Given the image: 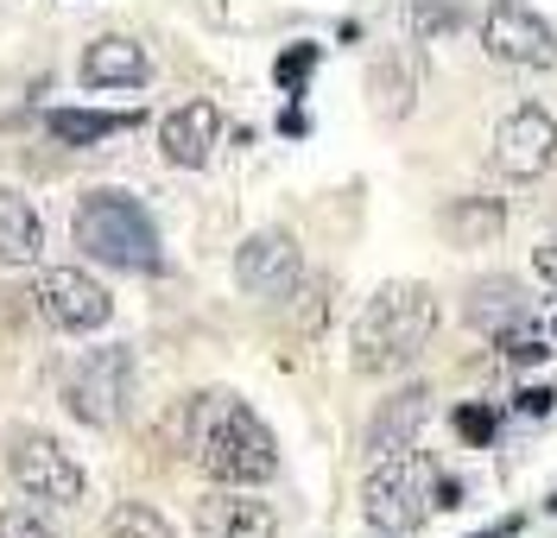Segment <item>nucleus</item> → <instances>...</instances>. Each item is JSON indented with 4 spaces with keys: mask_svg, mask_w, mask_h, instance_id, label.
Instances as JSON below:
<instances>
[{
    "mask_svg": "<svg viewBox=\"0 0 557 538\" xmlns=\"http://www.w3.org/2000/svg\"><path fill=\"white\" fill-rule=\"evenodd\" d=\"M177 425H184V456L222 488H260L278 475V443L247 399L190 393L177 405Z\"/></svg>",
    "mask_w": 557,
    "mask_h": 538,
    "instance_id": "nucleus-1",
    "label": "nucleus"
},
{
    "mask_svg": "<svg viewBox=\"0 0 557 538\" xmlns=\"http://www.w3.org/2000/svg\"><path fill=\"white\" fill-rule=\"evenodd\" d=\"M431 336H437V291L418 279H393L361 304V317L348 329V367L368 380H386L412 367L431 349Z\"/></svg>",
    "mask_w": 557,
    "mask_h": 538,
    "instance_id": "nucleus-2",
    "label": "nucleus"
},
{
    "mask_svg": "<svg viewBox=\"0 0 557 538\" xmlns=\"http://www.w3.org/2000/svg\"><path fill=\"white\" fill-rule=\"evenodd\" d=\"M70 235H76V248L89 253L96 266H114V273H165L159 222L127 190H83L76 210H70Z\"/></svg>",
    "mask_w": 557,
    "mask_h": 538,
    "instance_id": "nucleus-3",
    "label": "nucleus"
},
{
    "mask_svg": "<svg viewBox=\"0 0 557 538\" xmlns=\"http://www.w3.org/2000/svg\"><path fill=\"white\" fill-rule=\"evenodd\" d=\"M431 506H437V468L424 463L418 450L381 456V463L368 468V481H361V520H368L374 538L412 533Z\"/></svg>",
    "mask_w": 557,
    "mask_h": 538,
    "instance_id": "nucleus-4",
    "label": "nucleus"
},
{
    "mask_svg": "<svg viewBox=\"0 0 557 538\" xmlns=\"http://www.w3.org/2000/svg\"><path fill=\"white\" fill-rule=\"evenodd\" d=\"M127 399H134V349H127V342L89 349V355L64 374L70 418L89 425V430H114L127 418Z\"/></svg>",
    "mask_w": 557,
    "mask_h": 538,
    "instance_id": "nucleus-5",
    "label": "nucleus"
},
{
    "mask_svg": "<svg viewBox=\"0 0 557 538\" xmlns=\"http://www.w3.org/2000/svg\"><path fill=\"white\" fill-rule=\"evenodd\" d=\"M7 475L20 481V495L38 506H76L89 495V475L83 463L70 456L58 437H45V430H20L13 437V450H7Z\"/></svg>",
    "mask_w": 557,
    "mask_h": 538,
    "instance_id": "nucleus-6",
    "label": "nucleus"
},
{
    "mask_svg": "<svg viewBox=\"0 0 557 538\" xmlns=\"http://www.w3.org/2000/svg\"><path fill=\"white\" fill-rule=\"evenodd\" d=\"M482 45L494 64H513V71H557V33L552 20L525 0H494L482 13Z\"/></svg>",
    "mask_w": 557,
    "mask_h": 538,
    "instance_id": "nucleus-7",
    "label": "nucleus"
},
{
    "mask_svg": "<svg viewBox=\"0 0 557 538\" xmlns=\"http://www.w3.org/2000/svg\"><path fill=\"white\" fill-rule=\"evenodd\" d=\"M26 298H33V311L51 323V329H70V336L108 329V317H114L108 286H96V279L76 273V266H45L33 286H26Z\"/></svg>",
    "mask_w": 557,
    "mask_h": 538,
    "instance_id": "nucleus-8",
    "label": "nucleus"
},
{
    "mask_svg": "<svg viewBox=\"0 0 557 538\" xmlns=\"http://www.w3.org/2000/svg\"><path fill=\"white\" fill-rule=\"evenodd\" d=\"M235 286L260 304H285L292 291L305 286V253L292 228H260L235 248Z\"/></svg>",
    "mask_w": 557,
    "mask_h": 538,
    "instance_id": "nucleus-9",
    "label": "nucleus"
},
{
    "mask_svg": "<svg viewBox=\"0 0 557 538\" xmlns=\"http://www.w3.org/2000/svg\"><path fill=\"white\" fill-rule=\"evenodd\" d=\"M557 165V114L539 102H520L513 114H500L494 127V172L513 184L545 178Z\"/></svg>",
    "mask_w": 557,
    "mask_h": 538,
    "instance_id": "nucleus-10",
    "label": "nucleus"
},
{
    "mask_svg": "<svg viewBox=\"0 0 557 538\" xmlns=\"http://www.w3.org/2000/svg\"><path fill=\"white\" fill-rule=\"evenodd\" d=\"M424 418H431V387H424V380H412V387H399L393 399H381V412L361 430L368 456H374V463H381V456H406L418 443V430H424Z\"/></svg>",
    "mask_w": 557,
    "mask_h": 538,
    "instance_id": "nucleus-11",
    "label": "nucleus"
},
{
    "mask_svg": "<svg viewBox=\"0 0 557 538\" xmlns=\"http://www.w3.org/2000/svg\"><path fill=\"white\" fill-rule=\"evenodd\" d=\"M215 140H222V114H215V102H184V108H172V114L159 121V152L172 159L177 172H203Z\"/></svg>",
    "mask_w": 557,
    "mask_h": 538,
    "instance_id": "nucleus-12",
    "label": "nucleus"
},
{
    "mask_svg": "<svg viewBox=\"0 0 557 538\" xmlns=\"http://www.w3.org/2000/svg\"><path fill=\"white\" fill-rule=\"evenodd\" d=\"M197 533L203 538H278V513L253 501L247 488H215L197 501Z\"/></svg>",
    "mask_w": 557,
    "mask_h": 538,
    "instance_id": "nucleus-13",
    "label": "nucleus"
},
{
    "mask_svg": "<svg viewBox=\"0 0 557 538\" xmlns=\"http://www.w3.org/2000/svg\"><path fill=\"white\" fill-rule=\"evenodd\" d=\"M83 83L89 89H139L146 76H152V58H146V45L127 33H102L89 38V51H83Z\"/></svg>",
    "mask_w": 557,
    "mask_h": 538,
    "instance_id": "nucleus-14",
    "label": "nucleus"
},
{
    "mask_svg": "<svg viewBox=\"0 0 557 538\" xmlns=\"http://www.w3.org/2000/svg\"><path fill=\"white\" fill-rule=\"evenodd\" d=\"M368 89H374V114L381 121H406L418 102V58L406 45H393L374 58V76H368Z\"/></svg>",
    "mask_w": 557,
    "mask_h": 538,
    "instance_id": "nucleus-15",
    "label": "nucleus"
},
{
    "mask_svg": "<svg viewBox=\"0 0 557 538\" xmlns=\"http://www.w3.org/2000/svg\"><path fill=\"white\" fill-rule=\"evenodd\" d=\"M437 228L456 248H494L500 228H507V210H500V197H456V203L437 210Z\"/></svg>",
    "mask_w": 557,
    "mask_h": 538,
    "instance_id": "nucleus-16",
    "label": "nucleus"
},
{
    "mask_svg": "<svg viewBox=\"0 0 557 538\" xmlns=\"http://www.w3.org/2000/svg\"><path fill=\"white\" fill-rule=\"evenodd\" d=\"M38 253H45V222H38V210L20 190L0 184V266H38Z\"/></svg>",
    "mask_w": 557,
    "mask_h": 538,
    "instance_id": "nucleus-17",
    "label": "nucleus"
},
{
    "mask_svg": "<svg viewBox=\"0 0 557 538\" xmlns=\"http://www.w3.org/2000/svg\"><path fill=\"white\" fill-rule=\"evenodd\" d=\"M127 127H139L134 108H121V114H108V108H51L45 114V134L58 146H96V140L127 134Z\"/></svg>",
    "mask_w": 557,
    "mask_h": 538,
    "instance_id": "nucleus-18",
    "label": "nucleus"
},
{
    "mask_svg": "<svg viewBox=\"0 0 557 538\" xmlns=\"http://www.w3.org/2000/svg\"><path fill=\"white\" fill-rule=\"evenodd\" d=\"M469 323L494 336V342H507L513 336V323H525V291L513 279H482L475 298H469Z\"/></svg>",
    "mask_w": 557,
    "mask_h": 538,
    "instance_id": "nucleus-19",
    "label": "nucleus"
},
{
    "mask_svg": "<svg viewBox=\"0 0 557 538\" xmlns=\"http://www.w3.org/2000/svg\"><path fill=\"white\" fill-rule=\"evenodd\" d=\"M462 20H469L462 0H412V7H406V33H412V45H437V38H450Z\"/></svg>",
    "mask_w": 557,
    "mask_h": 538,
    "instance_id": "nucleus-20",
    "label": "nucleus"
},
{
    "mask_svg": "<svg viewBox=\"0 0 557 538\" xmlns=\"http://www.w3.org/2000/svg\"><path fill=\"white\" fill-rule=\"evenodd\" d=\"M108 538H177V533H172V520H165L159 506L121 501V506H108Z\"/></svg>",
    "mask_w": 557,
    "mask_h": 538,
    "instance_id": "nucleus-21",
    "label": "nucleus"
},
{
    "mask_svg": "<svg viewBox=\"0 0 557 538\" xmlns=\"http://www.w3.org/2000/svg\"><path fill=\"white\" fill-rule=\"evenodd\" d=\"M317 58H323V51H317V45H285V51H278V64H273L278 89H285V96H305V83H311Z\"/></svg>",
    "mask_w": 557,
    "mask_h": 538,
    "instance_id": "nucleus-22",
    "label": "nucleus"
},
{
    "mask_svg": "<svg viewBox=\"0 0 557 538\" xmlns=\"http://www.w3.org/2000/svg\"><path fill=\"white\" fill-rule=\"evenodd\" d=\"M0 538H64L38 506H0Z\"/></svg>",
    "mask_w": 557,
    "mask_h": 538,
    "instance_id": "nucleus-23",
    "label": "nucleus"
},
{
    "mask_svg": "<svg viewBox=\"0 0 557 538\" xmlns=\"http://www.w3.org/2000/svg\"><path fill=\"white\" fill-rule=\"evenodd\" d=\"M494 430H500V418H494L487 405H462V412H456V437H462V443H475V450L494 443Z\"/></svg>",
    "mask_w": 557,
    "mask_h": 538,
    "instance_id": "nucleus-24",
    "label": "nucleus"
},
{
    "mask_svg": "<svg viewBox=\"0 0 557 538\" xmlns=\"http://www.w3.org/2000/svg\"><path fill=\"white\" fill-rule=\"evenodd\" d=\"M298 298H305V311H298V336H317V329L330 323V279H311Z\"/></svg>",
    "mask_w": 557,
    "mask_h": 538,
    "instance_id": "nucleus-25",
    "label": "nucleus"
},
{
    "mask_svg": "<svg viewBox=\"0 0 557 538\" xmlns=\"http://www.w3.org/2000/svg\"><path fill=\"white\" fill-rule=\"evenodd\" d=\"M532 266H539V273H545V279L557 286V228L545 235V241H539V248H532Z\"/></svg>",
    "mask_w": 557,
    "mask_h": 538,
    "instance_id": "nucleus-26",
    "label": "nucleus"
},
{
    "mask_svg": "<svg viewBox=\"0 0 557 538\" xmlns=\"http://www.w3.org/2000/svg\"><path fill=\"white\" fill-rule=\"evenodd\" d=\"M552 387H525V393H520V412H532V418H539V412H552Z\"/></svg>",
    "mask_w": 557,
    "mask_h": 538,
    "instance_id": "nucleus-27",
    "label": "nucleus"
},
{
    "mask_svg": "<svg viewBox=\"0 0 557 538\" xmlns=\"http://www.w3.org/2000/svg\"><path fill=\"white\" fill-rule=\"evenodd\" d=\"M469 538H520V513L513 520H494V526H482V533H469Z\"/></svg>",
    "mask_w": 557,
    "mask_h": 538,
    "instance_id": "nucleus-28",
    "label": "nucleus"
},
{
    "mask_svg": "<svg viewBox=\"0 0 557 538\" xmlns=\"http://www.w3.org/2000/svg\"><path fill=\"white\" fill-rule=\"evenodd\" d=\"M305 127H311V121H305V114H298V108H285V114H278V134H292V140H298V134H305Z\"/></svg>",
    "mask_w": 557,
    "mask_h": 538,
    "instance_id": "nucleus-29",
    "label": "nucleus"
}]
</instances>
